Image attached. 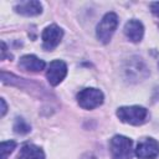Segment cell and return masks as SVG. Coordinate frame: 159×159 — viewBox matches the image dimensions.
Segmentation results:
<instances>
[{"label":"cell","instance_id":"1","mask_svg":"<svg viewBox=\"0 0 159 159\" xmlns=\"http://www.w3.org/2000/svg\"><path fill=\"white\" fill-rule=\"evenodd\" d=\"M117 117L123 123L140 125L147 122L148 111L142 106H124L117 109Z\"/></svg>","mask_w":159,"mask_h":159},{"label":"cell","instance_id":"2","mask_svg":"<svg viewBox=\"0 0 159 159\" xmlns=\"http://www.w3.org/2000/svg\"><path fill=\"white\" fill-rule=\"evenodd\" d=\"M109 152L113 159H132L133 142L124 135H114L109 142Z\"/></svg>","mask_w":159,"mask_h":159},{"label":"cell","instance_id":"3","mask_svg":"<svg viewBox=\"0 0 159 159\" xmlns=\"http://www.w3.org/2000/svg\"><path fill=\"white\" fill-rule=\"evenodd\" d=\"M118 26V16L114 12H107L96 29V36L102 43H108Z\"/></svg>","mask_w":159,"mask_h":159},{"label":"cell","instance_id":"4","mask_svg":"<svg viewBox=\"0 0 159 159\" xmlns=\"http://www.w3.org/2000/svg\"><path fill=\"white\" fill-rule=\"evenodd\" d=\"M103 92L93 87L83 88L77 93V103L83 109H94L103 103Z\"/></svg>","mask_w":159,"mask_h":159},{"label":"cell","instance_id":"5","mask_svg":"<svg viewBox=\"0 0 159 159\" xmlns=\"http://www.w3.org/2000/svg\"><path fill=\"white\" fill-rule=\"evenodd\" d=\"M62 37H63V30L60 26H57L55 24L48 25L47 27L43 29L42 35H41L42 47L47 51H51L58 46Z\"/></svg>","mask_w":159,"mask_h":159},{"label":"cell","instance_id":"6","mask_svg":"<svg viewBox=\"0 0 159 159\" xmlns=\"http://www.w3.org/2000/svg\"><path fill=\"white\" fill-rule=\"evenodd\" d=\"M134 153L139 159H155L159 155V142L154 138H143Z\"/></svg>","mask_w":159,"mask_h":159},{"label":"cell","instance_id":"7","mask_svg":"<svg viewBox=\"0 0 159 159\" xmlns=\"http://www.w3.org/2000/svg\"><path fill=\"white\" fill-rule=\"evenodd\" d=\"M67 75V65L61 60H55L48 65L46 71V78L51 86L60 84Z\"/></svg>","mask_w":159,"mask_h":159},{"label":"cell","instance_id":"8","mask_svg":"<svg viewBox=\"0 0 159 159\" xmlns=\"http://www.w3.org/2000/svg\"><path fill=\"white\" fill-rule=\"evenodd\" d=\"M124 34L129 41L139 42L142 41L143 35H144V26L139 20L132 19L124 25Z\"/></svg>","mask_w":159,"mask_h":159},{"label":"cell","instance_id":"9","mask_svg":"<svg viewBox=\"0 0 159 159\" xmlns=\"http://www.w3.org/2000/svg\"><path fill=\"white\" fill-rule=\"evenodd\" d=\"M19 66L25 70V71H30V72H40L45 68L46 63L43 60L39 58L35 55H25L20 58L19 61Z\"/></svg>","mask_w":159,"mask_h":159},{"label":"cell","instance_id":"10","mask_svg":"<svg viewBox=\"0 0 159 159\" xmlns=\"http://www.w3.org/2000/svg\"><path fill=\"white\" fill-rule=\"evenodd\" d=\"M15 11L24 16H36L42 12V5L40 1L30 0V1H21L20 4L15 5Z\"/></svg>","mask_w":159,"mask_h":159},{"label":"cell","instance_id":"11","mask_svg":"<svg viewBox=\"0 0 159 159\" xmlns=\"http://www.w3.org/2000/svg\"><path fill=\"white\" fill-rule=\"evenodd\" d=\"M17 159H45V153L40 147L27 143L21 147Z\"/></svg>","mask_w":159,"mask_h":159},{"label":"cell","instance_id":"12","mask_svg":"<svg viewBox=\"0 0 159 159\" xmlns=\"http://www.w3.org/2000/svg\"><path fill=\"white\" fill-rule=\"evenodd\" d=\"M31 130V125L24 118H16L14 123V132L17 134H27Z\"/></svg>","mask_w":159,"mask_h":159},{"label":"cell","instance_id":"13","mask_svg":"<svg viewBox=\"0 0 159 159\" xmlns=\"http://www.w3.org/2000/svg\"><path fill=\"white\" fill-rule=\"evenodd\" d=\"M16 148V142L14 140H7V142H1L0 144V152H1V159H6L12 150Z\"/></svg>","mask_w":159,"mask_h":159},{"label":"cell","instance_id":"14","mask_svg":"<svg viewBox=\"0 0 159 159\" xmlns=\"http://www.w3.org/2000/svg\"><path fill=\"white\" fill-rule=\"evenodd\" d=\"M150 9H152V12L157 17H159V2H152L150 4Z\"/></svg>","mask_w":159,"mask_h":159},{"label":"cell","instance_id":"15","mask_svg":"<svg viewBox=\"0 0 159 159\" xmlns=\"http://www.w3.org/2000/svg\"><path fill=\"white\" fill-rule=\"evenodd\" d=\"M0 103H1V117H4V116H5V113H6V109H7L6 103H5V99H4V98H1V99H0Z\"/></svg>","mask_w":159,"mask_h":159},{"label":"cell","instance_id":"16","mask_svg":"<svg viewBox=\"0 0 159 159\" xmlns=\"http://www.w3.org/2000/svg\"><path fill=\"white\" fill-rule=\"evenodd\" d=\"M1 46H2V48H1V60H5L6 58V53H7V48H6V45H5V42L2 41L1 42Z\"/></svg>","mask_w":159,"mask_h":159}]
</instances>
